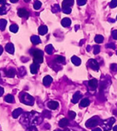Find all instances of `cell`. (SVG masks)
Returning a JSON list of instances; mask_svg holds the SVG:
<instances>
[{"label": "cell", "instance_id": "cell-1", "mask_svg": "<svg viewBox=\"0 0 117 131\" xmlns=\"http://www.w3.org/2000/svg\"><path fill=\"white\" fill-rule=\"evenodd\" d=\"M32 55L34 56V63L41 64L43 61V53L39 49H34L32 52Z\"/></svg>", "mask_w": 117, "mask_h": 131}, {"label": "cell", "instance_id": "cell-2", "mask_svg": "<svg viewBox=\"0 0 117 131\" xmlns=\"http://www.w3.org/2000/svg\"><path fill=\"white\" fill-rule=\"evenodd\" d=\"M21 101L25 105H32L34 104V98L27 93H23L22 94Z\"/></svg>", "mask_w": 117, "mask_h": 131}, {"label": "cell", "instance_id": "cell-3", "mask_svg": "<svg viewBox=\"0 0 117 131\" xmlns=\"http://www.w3.org/2000/svg\"><path fill=\"white\" fill-rule=\"evenodd\" d=\"M18 15L21 18H27L29 17V12L25 8H20L18 10Z\"/></svg>", "mask_w": 117, "mask_h": 131}, {"label": "cell", "instance_id": "cell-4", "mask_svg": "<svg viewBox=\"0 0 117 131\" xmlns=\"http://www.w3.org/2000/svg\"><path fill=\"white\" fill-rule=\"evenodd\" d=\"M88 64H89V66L91 67L92 69L95 70H98L99 68V64L97 63V61H96L95 60H90L89 61H88Z\"/></svg>", "mask_w": 117, "mask_h": 131}, {"label": "cell", "instance_id": "cell-5", "mask_svg": "<svg viewBox=\"0 0 117 131\" xmlns=\"http://www.w3.org/2000/svg\"><path fill=\"white\" fill-rule=\"evenodd\" d=\"M97 124H98V120L95 118H92L91 119H89L86 124V126L88 127V128L95 126Z\"/></svg>", "mask_w": 117, "mask_h": 131}, {"label": "cell", "instance_id": "cell-6", "mask_svg": "<svg viewBox=\"0 0 117 131\" xmlns=\"http://www.w3.org/2000/svg\"><path fill=\"white\" fill-rule=\"evenodd\" d=\"M48 107L50 109H52V110H55L56 109L58 106H59V103L56 102V101H50L48 102Z\"/></svg>", "mask_w": 117, "mask_h": 131}, {"label": "cell", "instance_id": "cell-7", "mask_svg": "<svg viewBox=\"0 0 117 131\" xmlns=\"http://www.w3.org/2000/svg\"><path fill=\"white\" fill-rule=\"evenodd\" d=\"M97 85H98V82H97V80L95 79H92V80L88 81V85L92 89H95L97 87Z\"/></svg>", "mask_w": 117, "mask_h": 131}, {"label": "cell", "instance_id": "cell-8", "mask_svg": "<svg viewBox=\"0 0 117 131\" xmlns=\"http://www.w3.org/2000/svg\"><path fill=\"white\" fill-rule=\"evenodd\" d=\"M61 23H62V26L66 27H69L71 25V19L69 18H63V19L62 20Z\"/></svg>", "mask_w": 117, "mask_h": 131}, {"label": "cell", "instance_id": "cell-9", "mask_svg": "<svg viewBox=\"0 0 117 131\" xmlns=\"http://www.w3.org/2000/svg\"><path fill=\"white\" fill-rule=\"evenodd\" d=\"M82 94H80V92H77L75 94L73 95V99H72V102L73 103H77L79 100V98H82Z\"/></svg>", "mask_w": 117, "mask_h": 131}, {"label": "cell", "instance_id": "cell-10", "mask_svg": "<svg viewBox=\"0 0 117 131\" xmlns=\"http://www.w3.org/2000/svg\"><path fill=\"white\" fill-rule=\"evenodd\" d=\"M6 51H8L9 53L10 54H13L14 51V46L12 43H8L6 44Z\"/></svg>", "mask_w": 117, "mask_h": 131}, {"label": "cell", "instance_id": "cell-11", "mask_svg": "<svg viewBox=\"0 0 117 131\" xmlns=\"http://www.w3.org/2000/svg\"><path fill=\"white\" fill-rule=\"evenodd\" d=\"M52 81H53V79L50 76H46L43 79V84L45 86L49 85L52 83Z\"/></svg>", "mask_w": 117, "mask_h": 131}, {"label": "cell", "instance_id": "cell-12", "mask_svg": "<svg viewBox=\"0 0 117 131\" xmlns=\"http://www.w3.org/2000/svg\"><path fill=\"white\" fill-rule=\"evenodd\" d=\"M39 64L34 63V64H32L30 66L31 72H32V74H36V73H37V71L39 70Z\"/></svg>", "mask_w": 117, "mask_h": 131}, {"label": "cell", "instance_id": "cell-13", "mask_svg": "<svg viewBox=\"0 0 117 131\" xmlns=\"http://www.w3.org/2000/svg\"><path fill=\"white\" fill-rule=\"evenodd\" d=\"M47 27L45 26V25H41L39 28V32L40 35H45V34H46L47 32Z\"/></svg>", "mask_w": 117, "mask_h": 131}, {"label": "cell", "instance_id": "cell-14", "mask_svg": "<svg viewBox=\"0 0 117 131\" xmlns=\"http://www.w3.org/2000/svg\"><path fill=\"white\" fill-rule=\"evenodd\" d=\"M71 61L75 66H79L81 64V60L77 56H73L71 57Z\"/></svg>", "mask_w": 117, "mask_h": 131}, {"label": "cell", "instance_id": "cell-15", "mask_svg": "<svg viewBox=\"0 0 117 131\" xmlns=\"http://www.w3.org/2000/svg\"><path fill=\"white\" fill-rule=\"evenodd\" d=\"M69 124V120L66 118H64L62 119H61L59 122V126L62 128H65V127L67 126Z\"/></svg>", "mask_w": 117, "mask_h": 131}, {"label": "cell", "instance_id": "cell-16", "mask_svg": "<svg viewBox=\"0 0 117 131\" xmlns=\"http://www.w3.org/2000/svg\"><path fill=\"white\" fill-rule=\"evenodd\" d=\"M23 112V110L21 108H19L17 109H15L13 113V116L14 118H17Z\"/></svg>", "mask_w": 117, "mask_h": 131}, {"label": "cell", "instance_id": "cell-17", "mask_svg": "<svg viewBox=\"0 0 117 131\" xmlns=\"http://www.w3.org/2000/svg\"><path fill=\"white\" fill-rule=\"evenodd\" d=\"M15 74H16V70L14 68H11L6 72V75L8 77H14Z\"/></svg>", "mask_w": 117, "mask_h": 131}, {"label": "cell", "instance_id": "cell-18", "mask_svg": "<svg viewBox=\"0 0 117 131\" xmlns=\"http://www.w3.org/2000/svg\"><path fill=\"white\" fill-rule=\"evenodd\" d=\"M74 4V0H64L62 2V6H72Z\"/></svg>", "mask_w": 117, "mask_h": 131}, {"label": "cell", "instance_id": "cell-19", "mask_svg": "<svg viewBox=\"0 0 117 131\" xmlns=\"http://www.w3.org/2000/svg\"><path fill=\"white\" fill-rule=\"evenodd\" d=\"M31 41L33 42V44H37L41 42V41L40 40V38H39V36H33L31 38Z\"/></svg>", "mask_w": 117, "mask_h": 131}, {"label": "cell", "instance_id": "cell-20", "mask_svg": "<svg viewBox=\"0 0 117 131\" xmlns=\"http://www.w3.org/2000/svg\"><path fill=\"white\" fill-rule=\"evenodd\" d=\"M5 101L8 102V103H13L14 101V96L11 94H8L7 96L5 97Z\"/></svg>", "mask_w": 117, "mask_h": 131}, {"label": "cell", "instance_id": "cell-21", "mask_svg": "<svg viewBox=\"0 0 117 131\" xmlns=\"http://www.w3.org/2000/svg\"><path fill=\"white\" fill-rule=\"evenodd\" d=\"M90 104V101L88 98H84L82 101L80 102V106L82 107H86L87 106H88Z\"/></svg>", "mask_w": 117, "mask_h": 131}, {"label": "cell", "instance_id": "cell-22", "mask_svg": "<svg viewBox=\"0 0 117 131\" xmlns=\"http://www.w3.org/2000/svg\"><path fill=\"white\" fill-rule=\"evenodd\" d=\"M104 38L103 36L101 35H97L95 38V41L97 43H101L104 42Z\"/></svg>", "mask_w": 117, "mask_h": 131}, {"label": "cell", "instance_id": "cell-23", "mask_svg": "<svg viewBox=\"0 0 117 131\" xmlns=\"http://www.w3.org/2000/svg\"><path fill=\"white\" fill-rule=\"evenodd\" d=\"M6 24H7V21L5 19H0V30L2 31L4 30Z\"/></svg>", "mask_w": 117, "mask_h": 131}, {"label": "cell", "instance_id": "cell-24", "mask_svg": "<svg viewBox=\"0 0 117 131\" xmlns=\"http://www.w3.org/2000/svg\"><path fill=\"white\" fill-rule=\"evenodd\" d=\"M45 51L48 54H49V55H51L53 51V47H52V44H49L47 45V47H46V48H45Z\"/></svg>", "mask_w": 117, "mask_h": 131}, {"label": "cell", "instance_id": "cell-25", "mask_svg": "<svg viewBox=\"0 0 117 131\" xmlns=\"http://www.w3.org/2000/svg\"><path fill=\"white\" fill-rule=\"evenodd\" d=\"M62 11L65 14H70L71 12V8L69 6H62Z\"/></svg>", "mask_w": 117, "mask_h": 131}, {"label": "cell", "instance_id": "cell-26", "mask_svg": "<svg viewBox=\"0 0 117 131\" xmlns=\"http://www.w3.org/2000/svg\"><path fill=\"white\" fill-rule=\"evenodd\" d=\"M41 6H42V4H41L40 1H39L38 0L35 1L34 4V8L35 10H39V9H40V7H41Z\"/></svg>", "mask_w": 117, "mask_h": 131}, {"label": "cell", "instance_id": "cell-27", "mask_svg": "<svg viewBox=\"0 0 117 131\" xmlns=\"http://www.w3.org/2000/svg\"><path fill=\"white\" fill-rule=\"evenodd\" d=\"M55 61L58 62V63H65V58L63 56H58L56 58V60Z\"/></svg>", "mask_w": 117, "mask_h": 131}, {"label": "cell", "instance_id": "cell-28", "mask_svg": "<svg viewBox=\"0 0 117 131\" xmlns=\"http://www.w3.org/2000/svg\"><path fill=\"white\" fill-rule=\"evenodd\" d=\"M18 29H19V27L17 25H15V24H13L10 27V30L11 31H13L14 33H16L17 31H18Z\"/></svg>", "mask_w": 117, "mask_h": 131}, {"label": "cell", "instance_id": "cell-29", "mask_svg": "<svg viewBox=\"0 0 117 131\" xmlns=\"http://www.w3.org/2000/svg\"><path fill=\"white\" fill-rule=\"evenodd\" d=\"M52 11L53 12H58L59 11H60V8L59 6V5L56 4L54 5L53 7H52Z\"/></svg>", "mask_w": 117, "mask_h": 131}, {"label": "cell", "instance_id": "cell-30", "mask_svg": "<svg viewBox=\"0 0 117 131\" xmlns=\"http://www.w3.org/2000/svg\"><path fill=\"white\" fill-rule=\"evenodd\" d=\"M110 6L112 8H116L117 6V0H112V1L110 4Z\"/></svg>", "mask_w": 117, "mask_h": 131}, {"label": "cell", "instance_id": "cell-31", "mask_svg": "<svg viewBox=\"0 0 117 131\" xmlns=\"http://www.w3.org/2000/svg\"><path fill=\"white\" fill-rule=\"evenodd\" d=\"M100 48H101L100 46H99V45H95L94 47V54L95 55H97L100 52Z\"/></svg>", "mask_w": 117, "mask_h": 131}, {"label": "cell", "instance_id": "cell-32", "mask_svg": "<svg viewBox=\"0 0 117 131\" xmlns=\"http://www.w3.org/2000/svg\"><path fill=\"white\" fill-rule=\"evenodd\" d=\"M87 0H77V3L79 6H84L86 4Z\"/></svg>", "mask_w": 117, "mask_h": 131}, {"label": "cell", "instance_id": "cell-33", "mask_svg": "<svg viewBox=\"0 0 117 131\" xmlns=\"http://www.w3.org/2000/svg\"><path fill=\"white\" fill-rule=\"evenodd\" d=\"M6 13V8L5 6H3L2 7L0 8V14H4Z\"/></svg>", "mask_w": 117, "mask_h": 131}, {"label": "cell", "instance_id": "cell-34", "mask_svg": "<svg viewBox=\"0 0 117 131\" xmlns=\"http://www.w3.org/2000/svg\"><path fill=\"white\" fill-rule=\"evenodd\" d=\"M75 115H76V113L73 112V111H69V118L71 119H74V118H75Z\"/></svg>", "mask_w": 117, "mask_h": 131}, {"label": "cell", "instance_id": "cell-35", "mask_svg": "<svg viewBox=\"0 0 117 131\" xmlns=\"http://www.w3.org/2000/svg\"><path fill=\"white\" fill-rule=\"evenodd\" d=\"M106 47H107V48H112V49H115V48H116V47H115V45H114V44L113 43L108 44L106 45Z\"/></svg>", "mask_w": 117, "mask_h": 131}, {"label": "cell", "instance_id": "cell-36", "mask_svg": "<svg viewBox=\"0 0 117 131\" xmlns=\"http://www.w3.org/2000/svg\"><path fill=\"white\" fill-rule=\"evenodd\" d=\"M112 35L114 39L117 40V30H114L112 33Z\"/></svg>", "mask_w": 117, "mask_h": 131}, {"label": "cell", "instance_id": "cell-37", "mask_svg": "<svg viewBox=\"0 0 117 131\" xmlns=\"http://www.w3.org/2000/svg\"><path fill=\"white\" fill-rule=\"evenodd\" d=\"M110 68H111V70H113V71H117V64H112Z\"/></svg>", "mask_w": 117, "mask_h": 131}, {"label": "cell", "instance_id": "cell-38", "mask_svg": "<svg viewBox=\"0 0 117 131\" xmlns=\"http://www.w3.org/2000/svg\"><path fill=\"white\" fill-rule=\"evenodd\" d=\"M4 94V89L1 87H0V96H1Z\"/></svg>", "mask_w": 117, "mask_h": 131}, {"label": "cell", "instance_id": "cell-39", "mask_svg": "<svg viewBox=\"0 0 117 131\" xmlns=\"http://www.w3.org/2000/svg\"><path fill=\"white\" fill-rule=\"evenodd\" d=\"M6 2V0H0V4H5Z\"/></svg>", "mask_w": 117, "mask_h": 131}, {"label": "cell", "instance_id": "cell-40", "mask_svg": "<svg viewBox=\"0 0 117 131\" xmlns=\"http://www.w3.org/2000/svg\"><path fill=\"white\" fill-rule=\"evenodd\" d=\"M2 53H3V48H2L1 46H0V55H1Z\"/></svg>", "mask_w": 117, "mask_h": 131}, {"label": "cell", "instance_id": "cell-41", "mask_svg": "<svg viewBox=\"0 0 117 131\" xmlns=\"http://www.w3.org/2000/svg\"><path fill=\"white\" fill-rule=\"evenodd\" d=\"M10 2H12V3H16V2H17L19 0H10Z\"/></svg>", "mask_w": 117, "mask_h": 131}, {"label": "cell", "instance_id": "cell-42", "mask_svg": "<svg viewBox=\"0 0 117 131\" xmlns=\"http://www.w3.org/2000/svg\"><path fill=\"white\" fill-rule=\"evenodd\" d=\"M92 131H101V130L100 129V128H96L95 130H93Z\"/></svg>", "mask_w": 117, "mask_h": 131}, {"label": "cell", "instance_id": "cell-43", "mask_svg": "<svg viewBox=\"0 0 117 131\" xmlns=\"http://www.w3.org/2000/svg\"><path fill=\"white\" fill-rule=\"evenodd\" d=\"M113 130H114V131H117V126H116L114 127Z\"/></svg>", "mask_w": 117, "mask_h": 131}, {"label": "cell", "instance_id": "cell-44", "mask_svg": "<svg viewBox=\"0 0 117 131\" xmlns=\"http://www.w3.org/2000/svg\"><path fill=\"white\" fill-rule=\"evenodd\" d=\"M89 48H90V46H88V48H87V51H90Z\"/></svg>", "mask_w": 117, "mask_h": 131}, {"label": "cell", "instance_id": "cell-45", "mask_svg": "<svg viewBox=\"0 0 117 131\" xmlns=\"http://www.w3.org/2000/svg\"><path fill=\"white\" fill-rule=\"evenodd\" d=\"M30 1V0H24V1H25V2H29Z\"/></svg>", "mask_w": 117, "mask_h": 131}, {"label": "cell", "instance_id": "cell-46", "mask_svg": "<svg viewBox=\"0 0 117 131\" xmlns=\"http://www.w3.org/2000/svg\"><path fill=\"white\" fill-rule=\"evenodd\" d=\"M60 131V130H58H58H56V131Z\"/></svg>", "mask_w": 117, "mask_h": 131}, {"label": "cell", "instance_id": "cell-47", "mask_svg": "<svg viewBox=\"0 0 117 131\" xmlns=\"http://www.w3.org/2000/svg\"><path fill=\"white\" fill-rule=\"evenodd\" d=\"M69 131V130H68V131Z\"/></svg>", "mask_w": 117, "mask_h": 131}, {"label": "cell", "instance_id": "cell-48", "mask_svg": "<svg viewBox=\"0 0 117 131\" xmlns=\"http://www.w3.org/2000/svg\"></svg>", "mask_w": 117, "mask_h": 131}, {"label": "cell", "instance_id": "cell-49", "mask_svg": "<svg viewBox=\"0 0 117 131\" xmlns=\"http://www.w3.org/2000/svg\"></svg>", "mask_w": 117, "mask_h": 131}]
</instances>
